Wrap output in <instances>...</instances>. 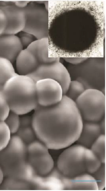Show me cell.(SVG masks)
Returning <instances> with one entry per match:
<instances>
[{
	"label": "cell",
	"mask_w": 106,
	"mask_h": 191,
	"mask_svg": "<svg viewBox=\"0 0 106 191\" xmlns=\"http://www.w3.org/2000/svg\"><path fill=\"white\" fill-rule=\"evenodd\" d=\"M32 117L36 138L49 149L56 150L66 148L76 141L83 122L75 102L65 95L55 104L38 105Z\"/></svg>",
	"instance_id": "1"
},
{
	"label": "cell",
	"mask_w": 106,
	"mask_h": 191,
	"mask_svg": "<svg viewBox=\"0 0 106 191\" xmlns=\"http://www.w3.org/2000/svg\"><path fill=\"white\" fill-rule=\"evenodd\" d=\"M35 83L29 76L17 74L5 83L3 90L11 111L22 115L37 107Z\"/></svg>",
	"instance_id": "2"
},
{
	"label": "cell",
	"mask_w": 106,
	"mask_h": 191,
	"mask_svg": "<svg viewBox=\"0 0 106 191\" xmlns=\"http://www.w3.org/2000/svg\"><path fill=\"white\" fill-rule=\"evenodd\" d=\"M27 145L17 135L11 136L0 151V166L6 177L19 179L25 177L28 166Z\"/></svg>",
	"instance_id": "3"
},
{
	"label": "cell",
	"mask_w": 106,
	"mask_h": 191,
	"mask_svg": "<svg viewBox=\"0 0 106 191\" xmlns=\"http://www.w3.org/2000/svg\"><path fill=\"white\" fill-rule=\"evenodd\" d=\"M75 102L84 121L98 122L105 117V96L100 90L86 89Z\"/></svg>",
	"instance_id": "4"
},
{
	"label": "cell",
	"mask_w": 106,
	"mask_h": 191,
	"mask_svg": "<svg viewBox=\"0 0 106 191\" xmlns=\"http://www.w3.org/2000/svg\"><path fill=\"white\" fill-rule=\"evenodd\" d=\"M67 148L58 157L57 166L58 171L69 177L87 173L85 156L87 148L78 144Z\"/></svg>",
	"instance_id": "5"
},
{
	"label": "cell",
	"mask_w": 106,
	"mask_h": 191,
	"mask_svg": "<svg viewBox=\"0 0 106 191\" xmlns=\"http://www.w3.org/2000/svg\"><path fill=\"white\" fill-rule=\"evenodd\" d=\"M48 149L38 139L27 145V163L37 175L46 176L53 169L54 161Z\"/></svg>",
	"instance_id": "6"
},
{
	"label": "cell",
	"mask_w": 106,
	"mask_h": 191,
	"mask_svg": "<svg viewBox=\"0 0 106 191\" xmlns=\"http://www.w3.org/2000/svg\"><path fill=\"white\" fill-rule=\"evenodd\" d=\"M26 23L23 31L33 35L36 39L48 37V13L43 6L29 3L24 8Z\"/></svg>",
	"instance_id": "7"
},
{
	"label": "cell",
	"mask_w": 106,
	"mask_h": 191,
	"mask_svg": "<svg viewBox=\"0 0 106 191\" xmlns=\"http://www.w3.org/2000/svg\"><path fill=\"white\" fill-rule=\"evenodd\" d=\"M27 76L35 82L46 78L56 80L61 85L63 95L66 94L71 81L68 70L60 62L59 58L52 62L40 63L37 68Z\"/></svg>",
	"instance_id": "8"
},
{
	"label": "cell",
	"mask_w": 106,
	"mask_h": 191,
	"mask_svg": "<svg viewBox=\"0 0 106 191\" xmlns=\"http://www.w3.org/2000/svg\"><path fill=\"white\" fill-rule=\"evenodd\" d=\"M35 87L37 102L42 106L55 104L61 100L64 95L61 85L52 79H43L37 81Z\"/></svg>",
	"instance_id": "9"
},
{
	"label": "cell",
	"mask_w": 106,
	"mask_h": 191,
	"mask_svg": "<svg viewBox=\"0 0 106 191\" xmlns=\"http://www.w3.org/2000/svg\"><path fill=\"white\" fill-rule=\"evenodd\" d=\"M6 14L7 25L4 34L16 35L23 31L26 23V15L24 8L15 4L0 6Z\"/></svg>",
	"instance_id": "10"
},
{
	"label": "cell",
	"mask_w": 106,
	"mask_h": 191,
	"mask_svg": "<svg viewBox=\"0 0 106 191\" xmlns=\"http://www.w3.org/2000/svg\"><path fill=\"white\" fill-rule=\"evenodd\" d=\"M63 190L98 191L96 182L92 175L84 173L69 177L61 174Z\"/></svg>",
	"instance_id": "11"
},
{
	"label": "cell",
	"mask_w": 106,
	"mask_h": 191,
	"mask_svg": "<svg viewBox=\"0 0 106 191\" xmlns=\"http://www.w3.org/2000/svg\"><path fill=\"white\" fill-rule=\"evenodd\" d=\"M23 48L16 35L4 34L0 35V57L6 58L13 63Z\"/></svg>",
	"instance_id": "12"
},
{
	"label": "cell",
	"mask_w": 106,
	"mask_h": 191,
	"mask_svg": "<svg viewBox=\"0 0 106 191\" xmlns=\"http://www.w3.org/2000/svg\"><path fill=\"white\" fill-rule=\"evenodd\" d=\"M16 68L19 74L27 75L40 63L35 55L27 48L22 50L15 60Z\"/></svg>",
	"instance_id": "13"
},
{
	"label": "cell",
	"mask_w": 106,
	"mask_h": 191,
	"mask_svg": "<svg viewBox=\"0 0 106 191\" xmlns=\"http://www.w3.org/2000/svg\"><path fill=\"white\" fill-rule=\"evenodd\" d=\"M101 134L98 122L84 121L83 122L80 134L76 142L77 144L90 148Z\"/></svg>",
	"instance_id": "14"
},
{
	"label": "cell",
	"mask_w": 106,
	"mask_h": 191,
	"mask_svg": "<svg viewBox=\"0 0 106 191\" xmlns=\"http://www.w3.org/2000/svg\"><path fill=\"white\" fill-rule=\"evenodd\" d=\"M48 37L36 39L27 48L35 55L40 63H49L58 58L49 56Z\"/></svg>",
	"instance_id": "15"
},
{
	"label": "cell",
	"mask_w": 106,
	"mask_h": 191,
	"mask_svg": "<svg viewBox=\"0 0 106 191\" xmlns=\"http://www.w3.org/2000/svg\"><path fill=\"white\" fill-rule=\"evenodd\" d=\"M32 122V116L26 115L20 117V126L17 135L26 144L35 140L36 137Z\"/></svg>",
	"instance_id": "16"
},
{
	"label": "cell",
	"mask_w": 106,
	"mask_h": 191,
	"mask_svg": "<svg viewBox=\"0 0 106 191\" xmlns=\"http://www.w3.org/2000/svg\"><path fill=\"white\" fill-rule=\"evenodd\" d=\"M12 63L8 59L0 57V87H3L10 78L17 74Z\"/></svg>",
	"instance_id": "17"
},
{
	"label": "cell",
	"mask_w": 106,
	"mask_h": 191,
	"mask_svg": "<svg viewBox=\"0 0 106 191\" xmlns=\"http://www.w3.org/2000/svg\"><path fill=\"white\" fill-rule=\"evenodd\" d=\"M85 156L87 173L92 174L99 169L102 164L90 148H86Z\"/></svg>",
	"instance_id": "18"
},
{
	"label": "cell",
	"mask_w": 106,
	"mask_h": 191,
	"mask_svg": "<svg viewBox=\"0 0 106 191\" xmlns=\"http://www.w3.org/2000/svg\"><path fill=\"white\" fill-rule=\"evenodd\" d=\"M105 135L101 134L90 148L99 159L102 164H105Z\"/></svg>",
	"instance_id": "19"
},
{
	"label": "cell",
	"mask_w": 106,
	"mask_h": 191,
	"mask_svg": "<svg viewBox=\"0 0 106 191\" xmlns=\"http://www.w3.org/2000/svg\"><path fill=\"white\" fill-rule=\"evenodd\" d=\"M85 89L83 84L79 81L71 80L65 95L75 102Z\"/></svg>",
	"instance_id": "20"
},
{
	"label": "cell",
	"mask_w": 106,
	"mask_h": 191,
	"mask_svg": "<svg viewBox=\"0 0 106 191\" xmlns=\"http://www.w3.org/2000/svg\"><path fill=\"white\" fill-rule=\"evenodd\" d=\"M20 118L19 115L10 110L4 121L11 134L16 133L17 132L20 126Z\"/></svg>",
	"instance_id": "21"
},
{
	"label": "cell",
	"mask_w": 106,
	"mask_h": 191,
	"mask_svg": "<svg viewBox=\"0 0 106 191\" xmlns=\"http://www.w3.org/2000/svg\"><path fill=\"white\" fill-rule=\"evenodd\" d=\"M11 133L4 121H0V151L7 146L11 137Z\"/></svg>",
	"instance_id": "22"
},
{
	"label": "cell",
	"mask_w": 106,
	"mask_h": 191,
	"mask_svg": "<svg viewBox=\"0 0 106 191\" xmlns=\"http://www.w3.org/2000/svg\"><path fill=\"white\" fill-rule=\"evenodd\" d=\"M3 87H0V121H4L10 110L9 105L4 93Z\"/></svg>",
	"instance_id": "23"
},
{
	"label": "cell",
	"mask_w": 106,
	"mask_h": 191,
	"mask_svg": "<svg viewBox=\"0 0 106 191\" xmlns=\"http://www.w3.org/2000/svg\"><path fill=\"white\" fill-rule=\"evenodd\" d=\"M97 184L98 190H103L105 187V164H102L99 169L92 174Z\"/></svg>",
	"instance_id": "24"
},
{
	"label": "cell",
	"mask_w": 106,
	"mask_h": 191,
	"mask_svg": "<svg viewBox=\"0 0 106 191\" xmlns=\"http://www.w3.org/2000/svg\"><path fill=\"white\" fill-rule=\"evenodd\" d=\"M18 37L23 48H27L36 39L35 37L32 34L23 31L19 33Z\"/></svg>",
	"instance_id": "25"
},
{
	"label": "cell",
	"mask_w": 106,
	"mask_h": 191,
	"mask_svg": "<svg viewBox=\"0 0 106 191\" xmlns=\"http://www.w3.org/2000/svg\"><path fill=\"white\" fill-rule=\"evenodd\" d=\"M7 25V20L5 14L0 8V35L4 34Z\"/></svg>",
	"instance_id": "26"
},
{
	"label": "cell",
	"mask_w": 106,
	"mask_h": 191,
	"mask_svg": "<svg viewBox=\"0 0 106 191\" xmlns=\"http://www.w3.org/2000/svg\"><path fill=\"white\" fill-rule=\"evenodd\" d=\"M88 57H64L63 59L73 65L80 64L86 60Z\"/></svg>",
	"instance_id": "27"
},
{
	"label": "cell",
	"mask_w": 106,
	"mask_h": 191,
	"mask_svg": "<svg viewBox=\"0 0 106 191\" xmlns=\"http://www.w3.org/2000/svg\"><path fill=\"white\" fill-rule=\"evenodd\" d=\"M99 123L102 134H105V117L102 119Z\"/></svg>",
	"instance_id": "28"
},
{
	"label": "cell",
	"mask_w": 106,
	"mask_h": 191,
	"mask_svg": "<svg viewBox=\"0 0 106 191\" xmlns=\"http://www.w3.org/2000/svg\"><path fill=\"white\" fill-rule=\"evenodd\" d=\"M4 177L5 176L3 170L0 166V186L3 182Z\"/></svg>",
	"instance_id": "29"
}]
</instances>
